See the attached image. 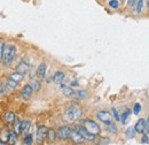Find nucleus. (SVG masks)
<instances>
[{"mask_svg": "<svg viewBox=\"0 0 149 145\" xmlns=\"http://www.w3.org/2000/svg\"><path fill=\"white\" fill-rule=\"evenodd\" d=\"M15 55H16V46L13 45V44H5V47H3V53H2V58H1V61L5 66H8L13 62V60L15 59Z\"/></svg>", "mask_w": 149, "mask_h": 145, "instance_id": "f257e3e1", "label": "nucleus"}, {"mask_svg": "<svg viewBox=\"0 0 149 145\" xmlns=\"http://www.w3.org/2000/svg\"><path fill=\"white\" fill-rule=\"evenodd\" d=\"M96 119H97L99 121L103 122L104 125L111 122L112 120H113V119H112V115L109 112H107V111H99V112L96 113Z\"/></svg>", "mask_w": 149, "mask_h": 145, "instance_id": "0eeeda50", "label": "nucleus"}, {"mask_svg": "<svg viewBox=\"0 0 149 145\" xmlns=\"http://www.w3.org/2000/svg\"><path fill=\"white\" fill-rule=\"evenodd\" d=\"M119 2H120V4H124V2H125V0H120Z\"/></svg>", "mask_w": 149, "mask_h": 145, "instance_id": "4c0bfd02", "label": "nucleus"}, {"mask_svg": "<svg viewBox=\"0 0 149 145\" xmlns=\"http://www.w3.org/2000/svg\"><path fill=\"white\" fill-rule=\"evenodd\" d=\"M106 129H107V131L110 132V134H116L117 130H118V128H117L116 123H115L113 121L109 122V123H107V125H106Z\"/></svg>", "mask_w": 149, "mask_h": 145, "instance_id": "4be33fe9", "label": "nucleus"}, {"mask_svg": "<svg viewBox=\"0 0 149 145\" xmlns=\"http://www.w3.org/2000/svg\"><path fill=\"white\" fill-rule=\"evenodd\" d=\"M130 116H131V111L130 109H126L124 111L122 114H119V121L123 123V125H127L129 120H130Z\"/></svg>", "mask_w": 149, "mask_h": 145, "instance_id": "f3484780", "label": "nucleus"}, {"mask_svg": "<svg viewBox=\"0 0 149 145\" xmlns=\"http://www.w3.org/2000/svg\"><path fill=\"white\" fill-rule=\"evenodd\" d=\"M12 125H13V127H14V131L19 135V125H21V120H19V118H16L15 116V119L13 120V122H12Z\"/></svg>", "mask_w": 149, "mask_h": 145, "instance_id": "a878e982", "label": "nucleus"}, {"mask_svg": "<svg viewBox=\"0 0 149 145\" xmlns=\"http://www.w3.org/2000/svg\"><path fill=\"white\" fill-rule=\"evenodd\" d=\"M0 145H5V143H3V142H1V141H0Z\"/></svg>", "mask_w": 149, "mask_h": 145, "instance_id": "58836bf2", "label": "nucleus"}, {"mask_svg": "<svg viewBox=\"0 0 149 145\" xmlns=\"http://www.w3.org/2000/svg\"><path fill=\"white\" fill-rule=\"evenodd\" d=\"M83 126L86 128L90 132H92L93 135H95V136L101 134V127L99 126V123H96L93 120H85Z\"/></svg>", "mask_w": 149, "mask_h": 145, "instance_id": "7ed1b4c3", "label": "nucleus"}, {"mask_svg": "<svg viewBox=\"0 0 149 145\" xmlns=\"http://www.w3.org/2000/svg\"><path fill=\"white\" fill-rule=\"evenodd\" d=\"M133 128H134V130H135L136 134L142 135L145 132V128H146V121H145V119H139Z\"/></svg>", "mask_w": 149, "mask_h": 145, "instance_id": "f8f14e48", "label": "nucleus"}, {"mask_svg": "<svg viewBox=\"0 0 149 145\" xmlns=\"http://www.w3.org/2000/svg\"><path fill=\"white\" fill-rule=\"evenodd\" d=\"M23 143L26 145H31L32 143H33V136L30 135V134H25L24 139H23Z\"/></svg>", "mask_w": 149, "mask_h": 145, "instance_id": "c85d7f7f", "label": "nucleus"}, {"mask_svg": "<svg viewBox=\"0 0 149 145\" xmlns=\"http://www.w3.org/2000/svg\"><path fill=\"white\" fill-rule=\"evenodd\" d=\"M17 87H19V83H17V82H15V81H13V80L8 78V80L6 81V88H7V89L16 90V89H17Z\"/></svg>", "mask_w": 149, "mask_h": 145, "instance_id": "412c9836", "label": "nucleus"}, {"mask_svg": "<svg viewBox=\"0 0 149 145\" xmlns=\"http://www.w3.org/2000/svg\"><path fill=\"white\" fill-rule=\"evenodd\" d=\"M3 47H5V42L2 39H0V60L2 58V53H3Z\"/></svg>", "mask_w": 149, "mask_h": 145, "instance_id": "72a5a7b5", "label": "nucleus"}, {"mask_svg": "<svg viewBox=\"0 0 149 145\" xmlns=\"http://www.w3.org/2000/svg\"><path fill=\"white\" fill-rule=\"evenodd\" d=\"M76 99H79V100H81V99H85L86 97H87V91L85 90H78V91H74V96Z\"/></svg>", "mask_w": 149, "mask_h": 145, "instance_id": "aec40b11", "label": "nucleus"}, {"mask_svg": "<svg viewBox=\"0 0 149 145\" xmlns=\"http://www.w3.org/2000/svg\"><path fill=\"white\" fill-rule=\"evenodd\" d=\"M69 85H70V87H78L79 83H78V81H72V82H70Z\"/></svg>", "mask_w": 149, "mask_h": 145, "instance_id": "c9c22d12", "label": "nucleus"}, {"mask_svg": "<svg viewBox=\"0 0 149 145\" xmlns=\"http://www.w3.org/2000/svg\"><path fill=\"white\" fill-rule=\"evenodd\" d=\"M30 127H31L30 120H23V121H21V125H19V134H22V135L28 134L29 130H30Z\"/></svg>", "mask_w": 149, "mask_h": 145, "instance_id": "4468645a", "label": "nucleus"}, {"mask_svg": "<svg viewBox=\"0 0 149 145\" xmlns=\"http://www.w3.org/2000/svg\"><path fill=\"white\" fill-rule=\"evenodd\" d=\"M24 77H25V75L19 72H14L9 75V78L13 80V81H15V82H17V83L22 82V81L24 80Z\"/></svg>", "mask_w": 149, "mask_h": 145, "instance_id": "a211bd4d", "label": "nucleus"}, {"mask_svg": "<svg viewBox=\"0 0 149 145\" xmlns=\"http://www.w3.org/2000/svg\"><path fill=\"white\" fill-rule=\"evenodd\" d=\"M47 137H48V139H49L51 142H55L56 138H57L56 131L54 129H48V131H47Z\"/></svg>", "mask_w": 149, "mask_h": 145, "instance_id": "393cba45", "label": "nucleus"}, {"mask_svg": "<svg viewBox=\"0 0 149 145\" xmlns=\"http://www.w3.org/2000/svg\"><path fill=\"white\" fill-rule=\"evenodd\" d=\"M111 115H112V119L116 121V122H119V113H118V111L115 108V107H112L111 108Z\"/></svg>", "mask_w": 149, "mask_h": 145, "instance_id": "c756f323", "label": "nucleus"}, {"mask_svg": "<svg viewBox=\"0 0 149 145\" xmlns=\"http://www.w3.org/2000/svg\"><path fill=\"white\" fill-rule=\"evenodd\" d=\"M7 142H9L10 144H16V142H17V134L14 131V130H9L8 131V141Z\"/></svg>", "mask_w": 149, "mask_h": 145, "instance_id": "6ab92c4d", "label": "nucleus"}, {"mask_svg": "<svg viewBox=\"0 0 149 145\" xmlns=\"http://www.w3.org/2000/svg\"><path fill=\"white\" fill-rule=\"evenodd\" d=\"M46 70H47V66L45 62H41L39 66H38L37 70H36V76H37L38 80H45L46 78Z\"/></svg>", "mask_w": 149, "mask_h": 145, "instance_id": "9b49d317", "label": "nucleus"}, {"mask_svg": "<svg viewBox=\"0 0 149 145\" xmlns=\"http://www.w3.org/2000/svg\"><path fill=\"white\" fill-rule=\"evenodd\" d=\"M29 85L32 88L33 91H39L41 89V82H40V80H36V78H32V77L29 80Z\"/></svg>", "mask_w": 149, "mask_h": 145, "instance_id": "dca6fc26", "label": "nucleus"}, {"mask_svg": "<svg viewBox=\"0 0 149 145\" xmlns=\"http://www.w3.org/2000/svg\"><path fill=\"white\" fill-rule=\"evenodd\" d=\"M62 89H63V94H64L65 97H72V96H74V90L72 89V87H70V85H65V87L62 88Z\"/></svg>", "mask_w": 149, "mask_h": 145, "instance_id": "b1692460", "label": "nucleus"}, {"mask_svg": "<svg viewBox=\"0 0 149 145\" xmlns=\"http://www.w3.org/2000/svg\"><path fill=\"white\" fill-rule=\"evenodd\" d=\"M64 78H65V74L63 72H61V70H57V72L53 75V77H52V81H53V83H55V84H60L61 82H63L64 81Z\"/></svg>", "mask_w": 149, "mask_h": 145, "instance_id": "2eb2a0df", "label": "nucleus"}, {"mask_svg": "<svg viewBox=\"0 0 149 145\" xmlns=\"http://www.w3.org/2000/svg\"><path fill=\"white\" fill-rule=\"evenodd\" d=\"M143 5H145V0H133V5L131 8H133V12L135 14H140L143 9Z\"/></svg>", "mask_w": 149, "mask_h": 145, "instance_id": "ddd939ff", "label": "nucleus"}, {"mask_svg": "<svg viewBox=\"0 0 149 145\" xmlns=\"http://www.w3.org/2000/svg\"><path fill=\"white\" fill-rule=\"evenodd\" d=\"M32 93H33V90H32V88H31L29 84H26V85H24V87L22 88V90H21V93H19V96L22 97V99H24V100H29V99L31 98Z\"/></svg>", "mask_w": 149, "mask_h": 145, "instance_id": "9d476101", "label": "nucleus"}, {"mask_svg": "<svg viewBox=\"0 0 149 145\" xmlns=\"http://www.w3.org/2000/svg\"><path fill=\"white\" fill-rule=\"evenodd\" d=\"M14 119H15V114H14L13 112H7V113H5V120H6L7 123H12Z\"/></svg>", "mask_w": 149, "mask_h": 145, "instance_id": "bb28decb", "label": "nucleus"}, {"mask_svg": "<svg viewBox=\"0 0 149 145\" xmlns=\"http://www.w3.org/2000/svg\"><path fill=\"white\" fill-rule=\"evenodd\" d=\"M47 131H48V128L45 127V126H39L37 128V132H36V141L37 143H42L45 137L47 136Z\"/></svg>", "mask_w": 149, "mask_h": 145, "instance_id": "1a4fd4ad", "label": "nucleus"}, {"mask_svg": "<svg viewBox=\"0 0 149 145\" xmlns=\"http://www.w3.org/2000/svg\"><path fill=\"white\" fill-rule=\"evenodd\" d=\"M83 112L81 109L79 108L78 106H71V107H68L64 112V119L67 122H74L77 121L80 116H81Z\"/></svg>", "mask_w": 149, "mask_h": 145, "instance_id": "f03ea898", "label": "nucleus"}, {"mask_svg": "<svg viewBox=\"0 0 149 145\" xmlns=\"http://www.w3.org/2000/svg\"><path fill=\"white\" fill-rule=\"evenodd\" d=\"M109 143H110V139H109V138H107V137L101 138V139H100V142H99V144H109Z\"/></svg>", "mask_w": 149, "mask_h": 145, "instance_id": "f704fd0d", "label": "nucleus"}, {"mask_svg": "<svg viewBox=\"0 0 149 145\" xmlns=\"http://www.w3.org/2000/svg\"><path fill=\"white\" fill-rule=\"evenodd\" d=\"M133 114L134 115H139V113L141 112V105L139 104V103H136V104H134V106H133Z\"/></svg>", "mask_w": 149, "mask_h": 145, "instance_id": "7c9ffc66", "label": "nucleus"}, {"mask_svg": "<svg viewBox=\"0 0 149 145\" xmlns=\"http://www.w3.org/2000/svg\"><path fill=\"white\" fill-rule=\"evenodd\" d=\"M133 5V0H129V7H132Z\"/></svg>", "mask_w": 149, "mask_h": 145, "instance_id": "e433bc0d", "label": "nucleus"}, {"mask_svg": "<svg viewBox=\"0 0 149 145\" xmlns=\"http://www.w3.org/2000/svg\"><path fill=\"white\" fill-rule=\"evenodd\" d=\"M135 135H136V132H135L133 127H129L125 130V137L129 138V139H133L135 137Z\"/></svg>", "mask_w": 149, "mask_h": 145, "instance_id": "5701e85b", "label": "nucleus"}, {"mask_svg": "<svg viewBox=\"0 0 149 145\" xmlns=\"http://www.w3.org/2000/svg\"><path fill=\"white\" fill-rule=\"evenodd\" d=\"M6 92H7V88H6V85H2V84L0 83V96H5V94H6Z\"/></svg>", "mask_w": 149, "mask_h": 145, "instance_id": "473e14b6", "label": "nucleus"}, {"mask_svg": "<svg viewBox=\"0 0 149 145\" xmlns=\"http://www.w3.org/2000/svg\"><path fill=\"white\" fill-rule=\"evenodd\" d=\"M108 6L112 9H118L120 7V2H119V0H110L108 2Z\"/></svg>", "mask_w": 149, "mask_h": 145, "instance_id": "cd10ccee", "label": "nucleus"}, {"mask_svg": "<svg viewBox=\"0 0 149 145\" xmlns=\"http://www.w3.org/2000/svg\"><path fill=\"white\" fill-rule=\"evenodd\" d=\"M30 69H31V65H30V62H29V60L26 58H23L21 60V62L17 65V67H16V72H22L24 75H26L28 72H30Z\"/></svg>", "mask_w": 149, "mask_h": 145, "instance_id": "39448f33", "label": "nucleus"}, {"mask_svg": "<svg viewBox=\"0 0 149 145\" xmlns=\"http://www.w3.org/2000/svg\"><path fill=\"white\" fill-rule=\"evenodd\" d=\"M69 139L74 143V144H83L84 142H85V139H84V137L76 130V129H71L70 130V135H69Z\"/></svg>", "mask_w": 149, "mask_h": 145, "instance_id": "6e6552de", "label": "nucleus"}, {"mask_svg": "<svg viewBox=\"0 0 149 145\" xmlns=\"http://www.w3.org/2000/svg\"><path fill=\"white\" fill-rule=\"evenodd\" d=\"M141 143L142 144H149V137H148V134H142V137H141Z\"/></svg>", "mask_w": 149, "mask_h": 145, "instance_id": "2f4dec72", "label": "nucleus"}, {"mask_svg": "<svg viewBox=\"0 0 149 145\" xmlns=\"http://www.w3.org/2000/svg\"><path fill=\"white\" fill-rule=\"evenodd\" d=\"M70 130L71 128H69L68 126H62L58 128V130L56 131V136L58 139L62 141H68L69 139V135H70Z\"/></svg>", "mask_w": 149, "mask_h": 145, "instance_id": "423d86ee", "label": "nucleus"}, {"mask_svg": "<svg viewBox=\"0 0 149 145\" xmlns=\"http://www.w3.org/2000/svg\"><path fill=\"white\" fill-rule=\"evenodd\" d=\"M74 129H76V130H77V131H78V132L84 137V139H85V141H90V142L95 141V137H96V136L93 135L92 132H90L86 128L84 127V126H81V125H79V126H78V125H76V126H74Z\"/></svg>", "mask_w": 149, "mask_h": 145, "instance_id": "20e7f679", "label": "nucleus"}]
</instances>
